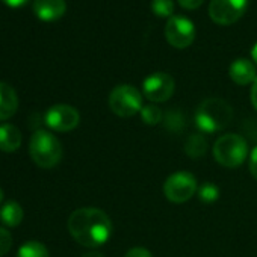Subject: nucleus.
Returning <instances> with one entry per match:
<instances>
[{"instance_id":"6","label":"nucleus","mask_w":257,"mask_h":257,"mask_svg":"<svg viewBox=\"0 0 257 257\" xmlns=\"http://www.w3.org/2000/svg\"><path fill=\"white\" fill-rule=\"evenodd\" d=\"M198 189V183L194 174L189 171H177L171 174L164 183V194L168 201L182 204L191 200Z\"/></svg>"},{"instance_id":"17","label":"nucleus","mask_w":257,"mask_h":257,"mask_svg":"<svg viewBox=\"0 0 257 257\" xmlns=\"http://www.w3.org/2000/svg\"><path fill=\"white\" fill-rule=\"evenodd\" d=\"M17 257H49V249L38 240H28L20 246Z\"/></svg>"},{"instance_id":"2","label":"nucleus","mask_w":257,"mask_h":257,"mask_svg":"<svg viewBox=\"0 0 257 257\" xmlns=\"http://www.w3.org/2000/svg\"><path fill=\"white\" fill-rule=\"evenodd\" d=\"M233 118L231 106L222 98H206L195 110V124L201 134H216L225 128Z\"/></svg>"},{"instance_id":"8","label":"nucleus","mask_w":257,"mask_h":257,"mask_svg":"<svg viewBox=\"0 0 257 257\" xmlns=\"http://www.w3.org/2000/svg\"><path fill=\"white\" fill-rule=\"evenodd\" d=\"M195 26L194 23L183 16L170 17L165 26L167 41L176 49H186L195 40Z\"/></svg>"},{"instance_id":"16","label":"nucleus","mask_w":257,"mask_h":257,"mask_svg":"<svg viewBox=\"0 0 257 257\" xmlns=\"http://www.w3.org/2000/svg\"><path fill=\"white\" fill-rule=\"evenodd\" d=\"M207 152V138L204 134H194L186 138L185 153L192 159H201Z\"/></svg>"},{"instance_id":"15","label":"nucleus","mask_w":257,"mask_h":257,"mask_svg":"<svg viewBox=\"0 0 257 257\" xmlns=\"http://www.w3.org/2000/svg\"><path fill=\"white\" fill-rule=\"evenodd\" d=\"M0 221L7 227H17L23 221V209L17 201H7L0 209Z\"/></svg>"},{"instance_id":"25","label":"nucleus","mask_w":257,"mask_h":257,"mask_svg":"<svg viewBox=\"0 0 257 257\" xmlns=\"http://www.w3.org/2000/svg\"><path fill=\"white\" fill-rule=\"evenodd\" d=\"M249 171H251L252 177L257 180V147H254L249 155Z\"/></svg>"},{"instance_id":"4","label":"nucleus","mask_w":257,"mask_h":257,"mask_svg":"<svg viewBox=\"0 0 257 257\" xmlns=\"http://www.w3.org/2000/svg\"><path fill=\"white\" fill-rule=\"evenodd\" d=\"M248 155L246 141L237 134H227L216 140L213 146L215 161L225 168H237Z\"/></svg>"},{"instance_id":"14","label":"nucleus","mask_w":257,"mask_h":257,"mask_svg":"<svg viewBox=\"0 0 257 257\" xmlns=\"http://www.w3.org/2000/svg\"><path fill=\"white\" fill-rule=\"evenodd\" d=\"M22 146V132L14 124H0V150L5 153H13Z\"/></svg>"},{"instance_id":"29","label":"nucleus","mask_w":257,"mask_h":257,"mask_svg":"<svg viewBox=\"0 0 257 257\" xmlns=\"http://www.w3.org/2000/svg\"><path fill=\"white\" fill-rule=\"evenodd\" d=\"M251 56H252L254 62L257 64V44H254V47H252V50H251Z\"/></svg>"},{"instance_id":"30","label":"nucleus","mask_w":257,"mask_h":257,"mask_svg":"<svg viewBox=\"0 0 257 257\" xmlns=\"http://www.w3.org/2000/svg\"><path fill=\"white\" fill-rule=\"evenodd\" d=\"M2 201H4V191L0 188V204H2Z\"/></svg>"},{"instance_id":"22","label":"nucleus","mask_w":257,"mask_h":257,"mask_svg":"<svg viewBox=\"0 0 257 257\" xmlns=\"http://www.w3.org/2000/svg\"><path fill=\"white\" fill-rule=\"evenodd\" d=\"M165 124L168 128H171V131H177L176 124H179V127H182V116L177 113V112H168L164 118Z\"/></svg>"},{"instance_id":"19","label":"nucleus","mask_w":257,"mask_h":257,"mask_svg":"<svg viewBox=\"0 0 257 257\" xmlns=\"http://www.w3.org/2000/svg\"><path fill=\"white\" fill-rule=\"evenodd\" d=\"M141 113V118L143 121L147 124V125H156L162 121L164 115H162V110L156 106V104H147L143 107V110L140 112Z\"/></svg>"},{"instance_id":"28","label":"nucleus","mask_w":257,"mask_h":257,"mask_svg":"<svg viewBox=\"0 0 257 257\" xmlns=\"http://www.w3.org/2000/svg\"><path fill=\"white\" fill-rule=\"evenodd\" d=\"M82 257H104L101 252H97V251H91V252H86V254H83Z\"/></svg>"},{"instance_id":"20","label":"nucleus","mask_w":257,"mask_h":257,"mask_svg":"<svg viewBox=\"0 0 257 257\" xmlns=\"http://www.w3.org/2000/svg\"><path fill=\"white\" fill-rule=\"evenodd\" d=\"M152 11L158 17H171L174 11V4L173 0H153L152 2Z\"/></svg>"},{"instance_id":"10","label":"nucleus","mask_w":257,"mask_h":257,"mask_svg":"<svg viewBox=\"0 0 257 257\" xmlns=\"http://www.w3.org/2000/svg\"><path fill=\"white\" fill-rule=\"evenodd\" d=\"M174 79L170 74L159 71L144 79L143 94L144 97H147V100L153 103H162L171 98V95L174 94Z\"/></svg>"},{"instance_id":"24","label":"nucleus","mask_w":257,"mask_h":257,"mask_svg":"<svg viewBox=\"0 0 257 257\" xmlns=\"http://www.w3.org/2000/svg\"><path fill=\"white\" fill-rule=\"evenodd\" d=\"M177 2L182 8L191 11V10H198L203 5L204 0H177Z\"/></svg>"},{"instance_id":"12","label":"nucleus","mask_w":257,"mask_h":257,"mask_svg":"<svg viewBox=\"0 0 257 257\" xmlns=\"http://www.w3.org/2000/svg\"><path fill=\"white\" fill-rule=\"evenodd\" d=\"M228 74H230V79L236 85H242V86L252 83L257 77L255 65L249 59H245V58H239L233 61L228 68Z\"/></svg>"},{"instance_id":"3","label":"nucleus","mask_w":257,"mask_h":257,"mask_svg":"<svg viewBox=\"0 0 257 257\" xmlns=\"http://www.w3.org/2000/svg\"><path fill=\"white\" fill-rule=\"evenodd\" d=\"M29 155L40 168L50 170L62 159V144L53 134L37 131L29 143Z\"/></svg>"},{"instance_id":"26","label":"nucleus","mask_w":257,"mask_h":257,"mask_svg":"<svg viewBox=\"0 0 257 257\" xmlns=\"http://www.w3.org/2000/svg\"><path fill=\"white\" fill-rule=\"evenodd\" d=\"M2 2L10 8H22L29 4V0H2Z\"/></svg>"},{"instance_id":"18","label":"nucleus","mask_w":257,"mask_h":257,"mask_svg":"<svg viewBox=\"0 0 257 257\" xmlns=\"http://www.w3.org/2000/svg\"><path fill=\"white\" fill-rule=\"evenodd\" d=\"M197 194H198L200 201L204 203V204L215 203V201L219 198V189H218V186H216L215 183H212V182H206V183H203L201 186H198Z\"/></svg>"},{"instance_id":"27","label":"nucleus","mask_w":257,"mask_h":257,"mask_svg":"<svg viewBox=\"0 0 257 257\" xmlns=\"http://www.w3.org/2000/svg\"><path fill=\"white\" fill-rule=\"evenodd\" d=\"M251 103H252L254 109L257 110V77H255V80L252 82V86H251Z\"/></svg>"},{"instance_id":"1","label":"nucleus","mask_w":257,"mask_h":257,"mask_svg":"<svg viewBox=\"0 0 257 257\" xmlns=\"http://www.w3.org/2000/svg\"><path fill=\"white\" fill-rule=\"evenodd\" d=\"M67 227L76 242L89 248L104 245L112 234L110 218L95 207H80L74 210L68 218Z\"/></svg>"},{"instance_id":"23","label":"nucleus","mask_w":257,"mask_h":257,"mask_svg":"<svg viewBox=\"0 0 257 257\" xmlns=\"http://www.w3.org/2000/svg\"><path fill=\"white\" fill-rule=\"evenodd\" d=\"M124 257H153V255H152V252L147 248H144V246H135L132 249H128Z\"/></svg>"},{"instance_id":"13","label":"nucleus","mask_w":257,"mask_h":257,"mask_svg":"<svg viewBox=\"0 0 257 257\" xmlns=\"http://www.w3.org/2000/svg\"><path fill=\"white\" fill-rule=\"evenodd\" d=\"M19 109V95L16 89L5 82H0V121L10 119Z\"/></svg>"},{"instance_id":"7","label":"nucleus","mask_w":257,"mask_h":257,"mask_svg":"<svg viewBox=\"0 0 257 257\" xmlns=\"http://www.w3.org/2000/svg\"><path fill=\"white\" fill-rule=\"evenodd\" d=\"M246 7L248 0H210L209 17L216 25L228 26L245 14Z\"/></svg>"},{"instance_id":"5","label":"nucleus","mask_w":257,"mask_h":257,"mask_svg":"<svg viewBox=\"0 0 257 257\" xmlns=\"http://www.w3.org/2000/svg\"><path fill=\"white\" fill-rule=\"evenodd\" d=\"M109 107L121 118H131L143 110V94L132 85H118L109 94Z\"/></svg>"},{"instance_id":"11","label":"nucleus","mask_w":257,"mask_h":257,"mask_svg":"<svg viewBox=\"0 0 257 257\" xmlns=\"http://www.w3.org/2000/svg\"><path fill=\"white\" fill-rule=\"evenodd\" d=\"M35 16L43 22H56L67 11L65 0H34L32 4Z\"/></svg>"},{"instance_id":"9","label":"nucleus","mask_w":257,"mask_h":257,"mask_svg":"<svg viewBox=\"0 0 257 257\" xmlns=\"http://www.w3.org/2000/svg\"><path fill=\"white\" fill-rule=\"evenodd\" d=\"M47 127L56 132H70L80 122V113L70 104H55L47 109L44 115Z\"/></svg>"},{"instance_id":"21","label":"nucleus","mask_w":257,"mask_h":257,"mask_svg":"<svg viewBox=\"0 0 257 257\" xmlns=\"http://www.w3.org/2000/svg\"><path fill=\"white\" fill-rule=\"evenodd\" d=\"M13 246V236L11 233L4 228V227H0V257H4Z\"/></svg>"}]
</instances>
